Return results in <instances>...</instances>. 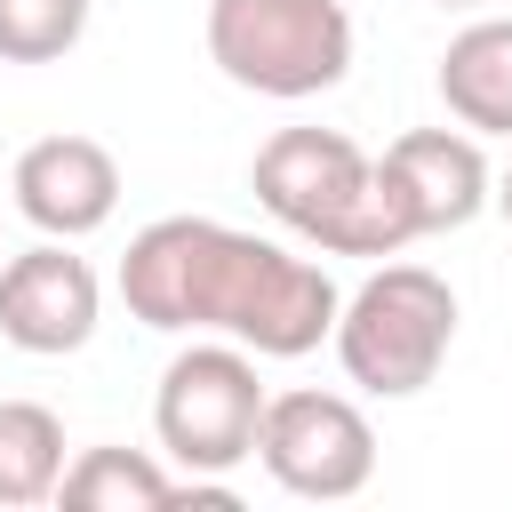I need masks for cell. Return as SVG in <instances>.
Segmentation results:
<instances>
[{"label": "cell", "mask_w": 512, "mask_h": 512, "mask_svg": "<svg viewBox=\"0 0 512 512\" xmlns=\"http://www.w3.org/2000/svg\"><path fill=\"white\" fill-rule=\"evenodd\" d=\"M120 296L144 328H224L264 360H296L336 328V280L256 232L208 216H160L120 256Z\"/></svg>", "instance_id": "6da1fadb"}, {"label": "cell", "mask_w": 512, "mask_h": 512, "mask_svg": "<svg viewBox=\"0 0 512 512\" xmlns=\"http://www.w3.org/2000/svg\"><path fill=\"white\" fill-rule=\"evenodd\" d=\"M368 152L352 144V136H336V128H280L264 152H256V168H248V184H256V200L288 224V232H304V240H320V248H352V224H360V200H368Z\"/></svg>", "instance_id": "8992f818"}, {"label": "cell", "mask_w": 512, "mask_h": 512, "mask_svg": "<svg viewBox=\"0 0 512 512\" xmlns=\"http://www.w3.org/2000/svg\"><path fill=\"white\" fill-rule=\"evenodd\" d=\"M328 336H336V360H344L352 384H368L384 400H408L440 376V360L456 344V296L424 264H384L336 304Z\"/></svg>", "instance_id": "7a4b0ae2"}, {"label": "cell", "mask_w": 512, "mask_h": 512, "mask_svg": "<svg viewBox=\"0 0 512 512\" xmlns=\"http://www.w3.org/2000/svg\"><path fill=\"white\" fill-rule=\"evenodd\" d=\"M96 304H104L96 272L72 248H56V240L0 264V336L16 352H40V360L80 352L96 336Z\"/></svg>", "instance_id": "ba28073f"}, {"label": "cell", "mask_w": 512, "mask_h": 512, "mask_svg": "<svg viewBox=\"0 0 512 512\" xmlns=\"http://www.w3.org/2000/svg\"><path fill=\"white\" fill-rule=\"evenodd\" d=\"M264 384H256V360L232 352V344H192L168 360L160 376V400H152V424H160V448L184 464V472H232L256 456V424H264Z\"/></svg>", "instance_id": "5b68a950"}, {"label": "cell", "mask_w": 512, "mask_h": 512, "mask_svg": "<svg viewBox=\"0 0 512 512\" xmlns=\"http://www.w3.org/2000/svg\"><path fill=\"white\" fill-rule=\"evenodd\" d=\"M88 32V0H0V64H56Z\"/></svg>", "instance_id": "4fadbf2b"}, {"label": "cell", "mask_w": 512, "mask_h": 512, "mask_svg": "<svg viewBox=\"0 0 512 512\" xmlns=\"http://www.w3.org/2000/svg\"><path fill=\"white\" fill-rule=\"evenodd\" d=\"M208 56L256 96H320L352 64V16L336 0H208Z\"/></svg>", "instance_id": "277c9868"}, {"label": "cell", "mask_w": 512, "mask_h": 512, "mask_svg": "<svg viewBox=\"0 0 512 512\" xmlns=\"http://www.w3.org/2000/svg\"><path fill=\"white\" fill-rule=\"evenodd\" d=\"M16 208L48 240H80L120 208V160L96 136H40L16 152Z\"/></svg>", "instance_id": "9c48e42d"}, {"label": "cell", "mask_w": 512, "mask_h": 512, "mask_svg": "<svg viewBox=\"0 0 512 512\" xmlns=\"http://www.w3.org/2000/svg\"><path fill=\"white\" fill-rule=\"evenodd\" d=\"M64 480V424L40 400H0V504H48Z\"/></svg>", "instance_id": "7c38bea8"}, {"label": "cell", "mask_w": 512, "mask_h": 512, "mask_svg": "<svg viewBox=\"0 0 512 512\" xmlns=\"http://www.w3.org/2000/svg\"><path fill=\"white\" fill-rule=\"evenodd\" d=\"M496 208H504V224H512V168H504V184H496Z\"/></svg>", "instance_id": "5bb4252c"}, {"label": "cell", "mask_w": 512, "mask_h": 512, "mask_svg": "<svg viewBox=\"0 0 512 512\" xmlns=\"http://www.w3.org/2000/svg\"><path fill=\"white\" fill-rule=\"evenodd\" d=\"M256 456L288 496L344 504L376 472V432L344 392H272L256 424Z\"/></svg>", "instance_id": "52a82bcc"}, {"label": "cell", "mask_w": 512, "mask_h": 512, "mask_svg": "<svg viewBox=\"0 0 512 512\" xmlns=\"http://www.w3.org/2000/svg\"><path fill=\"white\" fill-rule=\"evenodd\" d=\"M480 200H488L480 144L464 128H408L368 168V200H360V224H352V248L344 256H400L424 232L472 224Z\"/></svg>", "instance_id": "3957f363"}, {"label": "cell", "mask_w": 512, "mask_h": 512, "mask_svg": "<svg viewBox=\"0 0 512 512\" xmlns=\"http://www.w3.org/2000/svg\"><path fill=\"white\" fill-rule=\"evenodd\" d=\"M64 512H168L176 480L144 456V448H88L64 480H56Z\"/></svg>", "instance_id": "8fae6325"}, {"label": "cell", "mask_w": 512, "mask_h": 512, "mask_svg": "<svg viewBox=\"0 0 512 512\" xmlns=\"http://www.w3.org/2000/svg\"><path fill=\"white\" fill-rule=\"evenodd\" d=\"M440 104L480 136H512V16H480L448 40Z\"/></svg>", "instance_id": "30bf717a"}]
</instances>
